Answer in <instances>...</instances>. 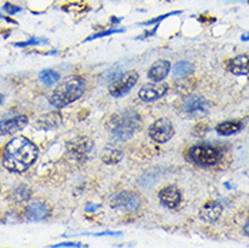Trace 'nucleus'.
<instances>
[{"instance_id": "f257e3e1", "label": "nucleus", "mask_w": 249, "mask_h": 248, "mask_svg": "<svg viewBox=\"0 0 249 248\" xmlns=\"http://www.w3.org/2000/svg\"><path fill=\"white\" fill-rule=\"evenodd\" d=\"M38 157V148L29 138L18 136L4 148L3 166L13 172H23Z\"/></svg>"}, {"instance_id": "f03ea898", "label": "nucleus", "mask_w": 249, "mask_h": 248, "mask_svg": "<svg viewBox=\"0 0 249 248\" xmlns=\"http://www.w3.org/2000/svg\"><path fill=\"white\" fill-rule=\"evenodd\" d=\"M84 91H86V80L80 76H69L60 81V84L53 91L50 96V103L57 109H61L81 98Z\"/></svg>"}, {"instance_id": "7ed1b4c3", "label": "nucleus", "mask_w": 249, "mask_h": 248, "mask_svg": "<svg viewBox=\"0 0 249 248\" xmlns=\"http://www.w3.org/2000/svg\"><path fill=\"white\" fill-rule=\"evenodd\" d=\"M141 125V118L134 110H124L114 114L107 122V129L119 141H126L133 137Z\"/></svg>"}, {"instance_id": "20e7f679", "label": "nucleus", "mask_w": 249, "mask_h": 248, "mask_svg": "<svg viewBox=\"0 0 249 248\" xmlns=\"http://www.w3.org/2000/svg\"><path fill=\"white\" fill-rule=\"evenodd\" d=\"M190 159L202 167H212L221 160V152L213 145H195L188 152Z\"/></svg>"}, {"instance_id": "39448f33", "label": "nucleus", "mask_w": 249, "mask_h": 248, "mask_svg": "<svg viewBox=\"0 0 249 248\" xmlns=\"http://www.w3.org/2000/svg\"><path fill=\"white\" fill-rule=\"evenodd\" d=\"M138 80V74L136 71H129L124 74L118 75L108 87V93L111 94L112 96L119 98L124 96L126 94L130 91L131 88L136 86V83Z\"/></svg>"}, {"instance_id": "423d86ee", "label": "nucleus", "mask_w": 249, "mask_h": 248, "mask_svg": "<svg viewBox=\"0 0 249 248\" xmlns=\"http://www.w3.org/2000/svg\"><path fill=\"white\" fill-rule=\"evenodd\" d=\"M141 206V198L137 192L122 191L115 195L112 199V208L124 213H133L137 211Z\"/></svg>"}, {"instance_id": "0eeeda50", "label": "nucleus", "mask_w": 249, "mask_h": 248, "mask_svg": "<svg viewBox=\"0 0 249 248\" xmlns=\"http://www.w3.org/2000/svg\"><path fill=\"white\" fill-rule=\"evenodd\" d=\"M174 125L167 118H160L150 125L149 136L156 143L164 144L169 141L174 136Z\"/></svg>"}, {"instance_id": "6e6552de", "label": "nucleus", "mask_w": 249, "mask_h": 248, "mask_svg": "<svg viewBox=\"0 0 249 248\" xmlns=\"http://www.w3.org/2000/svg\"><path fill=\"white\" fill-rule=\"evenodd\" d=\"M183 110L187 115H190L191 118H199L205 117L210 112V103L206 99H203L202 96H188L184 103H183Z\"/></svg>"}, {"instance_id": "1a4fd4ad", "label": "nucleus", "mask_w": 249, "mask_h": 248, "mask_svg": "<svg viewBox=\"0 0 249 248\" xmlns=\"http://www.w3.org/2000/svg\"><path fill=\"white\" fill-rule=\"evenodd\" d=\"M168 93V86L162 81H155V83H148L141 87L138 91V96L143 102H153V100L160 99L165 94Z\"/></svg>"}, {"instance_id": "9d476101", "label": "nucleus", "mask_w": 249, "mask_h": 248, "mask_svg": "<svg viewBox=\"0 0 249 248\" xmlns=\"http://www.w3.org/2000/svg\"><path fill=\"white\" fill-rule=\"evenodd\" d=\"M93 144L91 143L89 138L86 137H80V138H76L72 143L68 144V149L71 152V155L76 160H83V159H87V156L89 155L91 149H92Z\"/></svg>"}, {"instance_id": "9b49d317", "label": "nucleus", "mask_w": 249, "mask_h": 248, "mask_svg": "<svg viewBox=\"0 0 249 248\" xmlns=\"http://www.w3.org/2000/svg\"><path fill=\"white\" fill-rule=\"evenodd\" d=\"M27 124H29V119L26 115H17L10 119L0 121V136L15 134L17 132L22 131Z\"/></svg>"}, {"instance_id": "f8f14e48", "label": "nucleus", "mask_w": 249, "mask_h": 248, "mask_svg": "<svg viewBox=\"0 0 249 248\" xmlns=\"http://www.w3.org/2000/svg\"><path fill=\"white\" fill-rule=\"evenodd\" d=\"M49 216V206L42 201H34L25 209V218L29 221H41Z\"/></svg>"}, {"instance_id": "ddd939ff", "label": "nucleus", "mask_w": 249, "mask_h": 248, "mask_svg": "<svg viewBox=\"0 0 249 248\" xmlns=\"http://www.w3.org/2000/svg\"><path fill=\"white\" fill-rule=\"evenodd\" d=\"M159 199L165 208L175 209L178 208L181 201V194L179 189L176 186H167L160 190L159 192Z\"/></svg>"}, {"instance_id": "4468645a", "label": "nucleus", "mask_w": 249, "mask_h": 248, "mask_svg": "<svg viewBox=\"0 0 249 248\" xmlns=\"http://www.w3.org/2000/svg\"><path fill=\"white\" fill-rule=\"evenodd\" d=\"M222 210H224V206L219 201H209L200 209L199 217L205 223H215L218 218L221 217Z\"/></svg>"}, {"instance_id": "2eb2a0df", "label": "nucleus", "mask_w": 249, "mask_h": 248, "mask_svg": "<svg viewBox=\"0 0 249 248\" xmlns=\"http://www.w3.org/2000/svg\"><path fill=\"white\" fill-rule=\"evenodd\" d=\"M226 68L228 71L233 75L237 76H241V75H248L249 74V53H244L240 56L234 57L228 61L226 64Z\"/></svg>"}, {"instance_id": "dca6fc26", "label": "nucleus", "mask_w": 249, "mask_h": 248, "mask_svg": "<svg viewBox=\"0 0 249 248\" xmlns=\"http://www.w3.org/2000/svg\"><path fill=\"white\" fill-rule=\"evenodd\" d=\"M171 71V64L167 60H157L148 71V76L150 80L153 81H161L165 79V76Z\"/></svg>"}, {"instance_id": "f3484780", "label": "nucleus", "mask_w": 249, "mask_h": 248, "mask_svg": "<svg viewBox=\"0 0 249 248\" xmlns=\"http://www.w3.org/2000/svg\"><path fill=\"white\" fill-rule=\"evenodd\" d=\"M60 124H61V118L58 117L56 113L46 114V115L36 121V126L39 129H54Z\"/></svg>"}, {"instance_id": "a211bd4d", "label": "nucleus", "mask_w": 249, "mask_h": 248, "mask_svg": "<svg viewBox=\"0 0 249 248\" xmlns=\"http://www.w3.org/2000/svg\"><path fill=\"white\" fill-rule=\"evenodd\" d=\"M241 129H243V124L238 121H226V122H222L215 128L217 133L221 136H231Z\"/></svg>"}, {"instance_id": "6ab92c4d", "label": "nucleus", "mask_w": 249, "mask_h": 248, "mask_svg": "<svg viewBox=\"0 0 249 248\" xmlns=\"http://www.w3.org/2000/svg\"><path fill=\"white\" fill-rule=\"evenodd\" d=\"M39 80L42 81L45 86H52L56 81L60 80V74L53 71V69H46V71H42L39 74Z\"/></svg>"}, {"instance_id": "aec40b11", "label": "nucleus", "mask_w": 249, "mask_h": 248, "mask_svg": "<svg viewBox=\"0 0 249 248\" xmlns=\"http://www.w3.org/2000/svg\"><path fill=\"white\" fill-rule=\"evenodd\" d=\"M194 71V65L191 62L188 61H180L178 62L174 67V75L178 77H181V76H187L190 75Z\"/></svg>"}, {"instance_id": "412c9836", "label": "nucleus", "mask_w": 249, "mask_h": 248, "mask_svg": "<svg viewBox=\"0 0 249 248\" xmlns=\"http://www.w3.org/2000/svg\"><path fill=\"white\" fill-rule=\"evenodd\" d=\"M30 195L31 191L27 186H19L18 189H15L13 191V198L14 201H17V202L27 201V199L30 198Z\"/></svg>"}, {"instance_id": "4be33fe9", "label": "nucleus", "mask_w": 249, "mask_h": 248, "mask_svg": "<svg viewBox=\"0 0 249 248\" xmlns=\"http://www.w3.org/2000/svg\"><path fill=\"white\" fill-rule=\"evenodd\" d=\"M121 152L117 151V149L107 148L106 152L103 153V160L108 163V164H112V163H117V161L121 160Z\"/></svg>"}, {"instance_id": "5701e85b", "label": "nucleus", "mask_w": 249, "mask_h": 248, "mask_svg": "<svg viewBox=\"0 0 249 248\" xmlns=\"http://www.w3.org/2000/svg\"><path fill=\"white\" fill-rule=\"evenodd\" d=\"M122 31H124V29H111V30L102 31V33H98V34H95V36H91V37L88 38L87 41H91V39H98V38L106 37V36H111V34H114V33H122Z\"/></svg>"}, {"instance_id": "b1692460", "label": "nucleus", "mask_w": 249, "mask_h": 248, "mask_svg": "<svg viewBox=\"0 0 249 248\" xmlns=\"http://www.w3.org/2000/svg\"><path fill=\"white\" fill-rule=\"evenodd\" d=\"M39 44H48L46 39H38V38H34V39H30V41H26V42H20V44H15L17 46H27V45H39Z\"/></svg>"}, {"instance_id": "393cba45", "label": "nucleus", "mask_w": 249, "mask_h": 248, "mask_svg": "<svg viewBox=\"0 0 249 248\" xmlns=\"http://www.w3.org/2000/svg\"><path fill=\"white\" fill-rule=\"evenodd\" d=\"M4 11H6L7 14H10V15H14V14H17L20 11V7L14 6L11 3H6V4H4Z\"/></svg>"}, {"instance_id": "a878e982", "label": "nucleus", "mask_w": 249, "mask_h": 248, "mask_svg": "<svg viewBox=\"0 0 249 248\" xmlns=\"http://www.w3.org/2000/svg\"><path fill=\"white\" fill-rule=\"evenodd\" d=\"M83 244L80 243H61V244H56L54 247H81Z\"/></svg>"}, {"instance_id": "bb28decb", "label": "nucleus", "mask_w": 249, "mask_h": 248, "mask_svg": "<svg viewBox=\"0 0 249 248\" xmlns=\"http://www.w3.org/2000/svg\"><path fill=\"white\" fill-rule=\"evenodd\" d=\"M244 233L249 237V223H247L244 225Z\"/></svg>"}, {"instance_id": "cd10ccee", "label": "nucleus", "mask_w": 249, "mask_h": 248, "mask_svg": "<svg viewBox=\"0 0 249 248\" xmlns=\"http://www.w3.org/2000/svg\"><path fill=\"white\" fill-rule=\"evenodd\" d=\"M243 41H249V34H247V36H243V38H241Z\"/></svg>"}, {"instance_id": "c85d7f7f", "label": "nucleus", "mask_w": 249, "mask_h": 248, "mask_svg": "<svg viewBox=\"0 0 249 248\" xmlns=\"http://www.w3.org/2000/svg\"><path fill=\"white\" fill-rule=\"evenodd\" d=\"M1 102H3V95L0 94V103H1Z\"/></svg>"}]
</instances>
